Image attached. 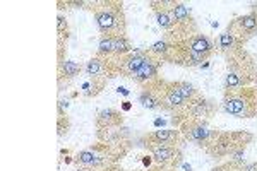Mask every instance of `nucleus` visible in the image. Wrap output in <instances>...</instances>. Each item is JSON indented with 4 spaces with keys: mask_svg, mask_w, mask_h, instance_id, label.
Returning <instances> with one entry per match:
<instances>
[{
    "mask_svg": "<svg viewBox=\"0 0 257 171\" xmlns=\"http://www.w3.org/2000/svg\"><path fill=\"white\" fill-rule=\"evenodd\" d=\"M76 171H127L118 164H110V166H99V168H86V166H77Z\"/></svg>",
    "mask_w": 257,
    "mask_h": 171,
    "instance_id": "nucleus-25",
    "label": "nucleus"
},
{
    "mask_svg": "<svg viewBox=\"0 0 257 171\" xmlns=\"http://www.w3.org/2000/svg\"><path fill=\"white\" fill-rule=\"evenodd\" d=\"M178 130H180L184 140H189V142L196 144L202 151H206V149L209 147L213 139L219 132L218 128L209 127L208 120H196V118L185 120V122L178 127Z\"/></svg>",
    "mask_w": 257,
    "mask_h": 171,
    "instance_id": "nucleus-7",
    "label": "nucleus"
},
{
    "mask_svg": "<svg viewBox=\"0 0 257 171\" xmlns=\"http://www.w3.org/2000/svg\"><path fill=\"white\" fill-rule=\"evenodd\" d=\"M82 72V65L72 60H65L59 64V84L62 86V82H69L74 77H77Z\"/></svg>",
    "mask_w": 257,
    "mask_h": 171,
    "instance_id": "nucleus-20",
    "label": "nucleus"
},
{
    "mask_svg": "<svg viewBox=\"0 0 257 171\" xmlns=\"http://www.w3.org/2000/svg\"><path fill=\"white\" fill-rule=\"evenodd\" d=\"M225 91L240 89L257 82V58L245 47H237L225 55Z\"/></svg>",
    "mask_w": 257,
    "mask_h": 171,
    "instance_id": "nucleus-2",
    "label": "nucleus"
},
{
    "mask_svg": "<svg viewBox=\"0 0 257 171\" xmlns=\"http://www.w3.org/2000/svg\"><path fill=\"white\" fill-rule=\"evenodd\" d=\"M123 122L125 118H123L122 111L115 110V108H105V110L98 111L96 118H94L98 140H110L117 137L125 128Z\"/></svg>",
    "mask_w": 257,
    "mask_h": 171,
    "instance_id": "nucleus-8",
    "label": "nucleus"
},
{
    "mask_svg": "<svg viewBox=\"0 0 257 171\" xmlns=\"http://www.w3.org/2000/svg\"><path fill=\"white\" fill-rule=\"evenodd\" d=\"M139 103L143 105L146 110H161L160 106V98L156 94V91L151 86H141V93H139Z\"/></svg>",
    "mask_w": 257,
    "mask_h": 171,
    "instance_id": "nucleus-21",
    "label": "nucleus"
},
{
    "mask_svg": "<svg viewBox=\"0 0 257 171\" xmlns=\"http://www.w3.org/2000/svg\"><path fill=\"white\" fill-rule=\"evenodd\" d=\"M184 137L178 128H165V130H155L143 135L138 140V145H143L148 151L156 145H180Z\"/></svg>",
    "mask_w": 257,
    "mask_h": 171,
    "instance_id": "nucleus-13",
    "label": "nucleus"
},
{
    "mask_svg": "<svg viewBox=\"0 0 257 171\" xmlns=\"http://www.w3.org/2000/svg\"><path fill=\"white\" fill-rule=\"evenodd\" d=\"M226 31L230 35H233V38L237 40L240 47H245L248 40L257 36V16L255 12H247L243 16H238L233 21H230Z\"/></svg>",
    "mask_w": 257,
    "mask_h": 171,
    "instance_id": "nucleus-9",
    "label": "nucleus"
},
{
    "mask_svg": "<svg viewBox=\"0 0 257 171\" xmlns=\"http://www.w3.org/2000/svg\"><path fill=\"white\" fill-rule=\"evenodd\" d=\"M70 130V118L64 113L62 106L59 105V116H57V135L64 137Z\"/></svg>",
    "mask_w": 257,
    "mask_h": 171,
    "instance_id": "nucleus-23",
    "label": "nucleus"
},
{
    "mask_svg": "<svg viewBox=\"0 0 257 171\" xmlns=\"http://www.w3.org/2000/svg\"><path fill=\"white\" fill-rule=\"evenodd\" d=\"M170 14H172L173 21L177 23V26L187 28L190 31H199L196 19H194L192 12H190V9L185 4L173 2L172 0V4H170Z\"/></svg>",
    "mask_w": 257,
    "mask_h": 171,
    "instance_id": "nucleus-16",
    "label": "nucleus"
},
{
    "mask_svg": "<svg viewBox=\"0 0 257 171\" xmlns=\"http://www.w3.org/2000/svg\"><path fill=\"white\" fill-rule=\"evenodd\" d=\"M134 145V140L131 139L127 128H123L117 137L110 140H98V142L88 145L74 156V162L77 166L86 168H99V166L117 164Z\"/></svg>",
    "mask_w": 257,
    "mask_h": 171,
    "instance_id": "nucleus-1",
    "label": "nucleus"
},
{
    "mask_svg": "<svg viewBox=\"0 0 257 171\" xmlns=\"http://www.w3.org/2000/svg\"><path fill=\"white\" fill-rule=\"evenodd\" d=\"M132 43L127 36H101L98 43L96 55L103 57H123L132 52Z\"/></svg>",
    "mask_w": 257,
    "mask_h": 171,
    "instance_id": "nucleus-14",
    "label": "nucleus"
},
{
    "mask_svg": "<svg viewBox=\"0 0 257 171\" xmlns=\"http://www.w3.org/2000/svg\"><path fill=\"white\" fill-rule=\"evenodd\" d=\"M134 171H178V169H167V168H163V166H158L153 162L151 166H144L143 169H134Z\"/></svg>",
    "mask_w": 257,
    "mask_h": 171,
    "instance_id": "nucleus-26",
    "label": "nucleus"
},
{
    "mask_svg": "<svg viewBox=\"0 0 257 171\" xmlns=\"http://www.w3.org/2000/svg\"><path fill=\"white\" fill-rule=\"evenodd\" d=\"M250 11H252V12H255V16H257V4H252V6H250Z\"/></svg>",
    "mask_w": 257,
    "mask_h": 171,
    "instance_id": "nucleus-27",
    "label": "nucleus"
},
{
    "mask_svg": "<svg viewBox=\"0 0 257 171\" xmlns=\"http://www.w3.org/2000/svg\"><path fill=\"white\" fill-rule=\"evenodd\" d=\"M218 111V106L213 99L206 98L204 94L199 93L196 98H192L190 101L185 105V108L178 113L172 115V125L173 128H178L185 120H190V118H196V120H209L216 115Z\"/></svg>",
    "mask_w": 257,
    "mask_h": 171,
    "instance_id": "nucleus-6",
    "label": "nucleus"
},
{
    "mask_svg": "<svg viewBox=\"0 0 257 171\" xmlns=\"http://www.w3.org/2000/svg\"><path fill=\"white\" fill-rule=\"evenodd\" d=\"M163 64L165 62L161 60V58L153 55L146 64H144L138 72L132 76L131 81H134L138 86H144V84H149V82L156 81V79H160V69L163 67Z\"/></svg>",
    "mask_w": 257,
    "mask_h": 171,
    "instance_id": "nucleus-15",
    "label": "nucleus"
},
{
    "mask_svg": "<svg viewBox=\"0 0 257 171\" xmlns=\"http://www.w3.org/2000/svg\"><path fill=\"white\" fill-rule=\"evenodd\" d=\"M86 76L93 77H101V79H110L118 77V65H117V57H103V55H94L86 62L84 67Z\"/></svg>",
    "mask_w": 257,
    "mask_h": 171,
    "instance_id": "nucleus-10",
    "label": "nucleus"
},
{
    "mask_svg": "<svg viewBox=\"0 0 257 171\" xmlns=\"http://www.w3.org/2000/svg\"><path fill=\"white\" fill-rule=\"evenodd\" d=\"M153 55L149 53L148 48H134L131 53L123 57H117V65H118V76L132 79L136 72L143 67Z\"/></svg>",
    "mask_w": 257,
    "mask_h": 171,
    "instance_id": "nucleus-12",
    "label": "nucleus"
},
{
    "mask_svg": "<svg viewBox=\"0 0 257 171\" xmlns=\"http://www.w3.org/2000/svg\"><path fill=\"white\" fill-rule=\"evenodd\" d=\"M177 84H178V89H180L182 96H184L187 101H190V99L196 98V96L199 94V91L187 81H177Z\"/></svg>",
    "mask_w": 257,
    "mask_h": 171,
    "instance_id": "nucleus-24",
    "label": "nucleus"
},
{
    "mask_svg": "<svg viewBox=\"0 0 257 171\" xmlns=\"http://www.w3.org/2000/svg\"><path fill=\"white\" fill-rule=\"evenodd\" d=\"M185 43H187L190 52H194L196 55L204 57L206 60H209V58L216 53V50H214V43L206 35H202V33H197V35L190 36V38L185 40Z\"/></svg>",
    "mask_w": 257,
    "mask_h": 171,
    "instance_id": "nucleus-17",
    "label": "nucleus"
},
{
    "mask_svg": "<svg viewBox=\"0 0 257 171\" xmlns=\"http://www.w3.org/2000/svg\"><path fill=\"white\" fill-rule=\"evenodd\" d=\"M149 152L155 164L163 166L167 169H178L184 162V152L180 145H156L149 149Z\"/></svg>",
    "mask_w": 257,
    "mask_h": 171,
    "instance_id": "nucleus-11",
    "label": "nucleus"
},
{
    "mask_svg": "<svg viewBox=\"0 0 257 171\" xmlns=\"http://www.w3.org/2000/svg\"><path fill=\"white\" fill-rule=\"evenodd\" d=\"M254 140V135L245 130H228L218 132V135L213 139V142L204 152H208L213 159H230L243 161L242 154L245 152L247 145Z\"/></svg>",
    "mask_w": 257,
    "mask_h": 171,
    "instance_id": "nucleus-4",
    "label": "nucleus"
},
{
    "mask_svg": "<svg viewBox=\"0 0 257 171\" xmlns=\"http://www.w3.org/2000/svg\"><path fill=\"white\" fill-rule=\"evenodd\" d=\"M86 7L93 12L101 36H125L127 19L122 0H93Z\"/></svg>",
    "mask_w": 257,
    "mask_h": 171,
    "instance_id": "nucleus-3",
    "label": "nucleus"
},
{
    "mask_svg": "<svg viewBox=\"0 0 257 171\" xmlns=\"http://www.w3.org/2000/svg\"><path fill=\"white\" fill-rule=\"evenodd\" d=\"M237 47H240V45L237 43V40L233 38V35H230L228 31H223L216 38V41H214V50H216L218 53H221L223 57Z\"/></svg>",
    "mask_w": 257,
    "mask_h": 171,
    "instance_id": "nucleus-22",
    "label": "nucleus"
},
{
    "mask_svg": "<svg viewBox=\"0 0 257 171\" xmlns=\"http://www.w3.org/2000/svg\"><path fill=\"white\" fill-rule=\"evenodd\" d=\"M70 38V29L65 16H57V60L59 64L65 62V53H67V43Z\"/></svg>",
    "mask_w": 257,
    "mask_h": 171,
    "instance_id": "nucleus-18",
    "label": "nucleus"
},
{
    "mask_svg": "<svg viewBox=\"0 0 257 171\" xmlns=\"http://www.w3.org/2000/svg\"><path fill=\"white\" fill-rule=\"evenodd\" d=\"M106 84H108L106 79L88 76L81 86V94L84 96V98H96L98 94H101L103 91L106 89Z\"/></svg>",
    "mask_w": 257,
    "mask_h": 171,
    "instance_id": "nucleus-19",
    "label": "nucleus"
},
{
    "mask_svg": "<svg viewBox=\"0 0 257 171\" xmlns=\"http://www.w3.org/2000/svg\"><path fill=\"white\" fill-rule=\"evenodd\" d=\"M221 110L230 116L248 120L257 116V87L247 86L223 93Z\"/></svg>",
    "mask_w": 257,
    "mask_h": 171,
    "instance_id": "nucleus-5",
    "label": "nucleus"
}]
</instances>
